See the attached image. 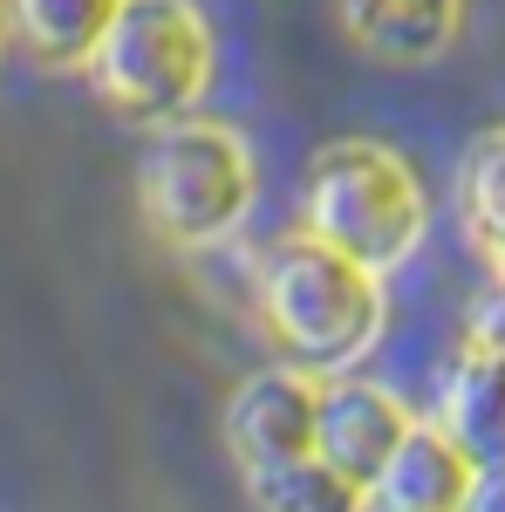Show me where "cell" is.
Instances as JSON below:
<instances>
[{
	"instance_id": "6da1fadb",
	"label": "cell",
	"mask_w": 505,
	"mask_h": 512,
	"mask_svg": "<svg viewBox=\"0 0 505 512\" xmlns=\"http://www.w3.org/2000/svg\"><path fill=\"white\" fill-rule=\"evenodd\" d=\"M260 328L287 369L342 376L383 335V274L335 253L328 239H287L260 267Z\"/></svg>"
},
{
	"instance_id": "7a4b0ae2",
	"label": "cell",
	"mask_w": 505,
	"mask_h": 512,
	"mask_svg": "<svg viewBox=\"0 0 505 512\" xmlns=\"http://www.w3.org/2000/svg\"><path fill=\"white\" fill-rule=\"evenodd\" d=\"M301 233L328 239L335 253H349L376 274H396L403 260H417L430 233V198L417 171L376 137H342L308 164L301 185Z\"/></svg>"
},
{
	"instance_id": "3957f363",
	"label": "cell",
	"mask_w": 505,
	"mask_h": 512,
	"mask_svg": "<svg viewBox=\"0 0 505 512\" xmlns=\"http://www.w3.org/2000/svg\"><path fill=\"white\" fill-rule=\"evenodd\" d=\"M96 96L123 123L164 130L212 89V28L192 0H123L103 48L89 55Z\"/></svg>"
},
{
	"instance_id": "277c9868",
	"label": "cell",
	"mask_w": 505,
	"mask_h": 512,
	"mask_svg": "<svg viewBox=\"0 0 505 512\" xmlns=\"http://www.w3.org/2000/svg\"><path fill=\"white\" fill-rule=\"evenodd\" d=\"M260 171L246 137L226 123H164L144 171H137V205L151 219V233L178 253H205L219 239H233L253 212Z\"/></svg>"
},
{
	"instance_id": "5b68a950",
	"label": "cell",
	"mask_w": 505,
	"mask_h": 512,
	"mask_svg": "<svg viewBox=\"0 0 505 512\" xmlns=\"http://www.w3.org/2000/svg\"><path fill=\"white\" fill-rule=\"evenodd\" d=\"M417 431V417L376 383H321V410H314V451L335 465L342 478H355L362 492L389 472V458L403 451V437Z\"/></svg>"
},
{
	"instance_id": "8992f818",
	"label": "cell",
	"mask_w": 505,
	"mask_h": 512,
	"mask_svg": "<svg viewBox=\"0 0 505 512\" xmlns=\"http://www.w3.org/2000/svg\"><path fill=\"white\" fill-rule=\"evenodd\" d=\"M314 410H321V376L260 369L226 403V444L246 472L273 465V458H301V451H314Z\"/></svg>"
},
{
	"instance_id": "52a82bcc",
	"label": "cell",
	"mask_w": 505,
	"mask_h": 512,
	"mask_svg": "<svg viewBox=\"0 0 505 512\" xmlns=\"http://www.w3.org/2000/svg\"><path fill=\"white\" fill-rule=\"evenodd\" d=\"M478 465L444 424H417L403 437V451L389 458V472L369 485V512H465Z\"/></svg>"
},
{
	"instance_id": "ba28073f",
	"label": "cell",
	"mask_w": 505,
	"mask_h": 512,
	"mask_svg": "<svg viewBox=\"0 0 505 512\" xmlns=\"http://www.w3.org/2000/svg\"><path fill=\"white\" fill-rule=\"evenodd\" d=\"M465 21V0H342V28L376 62H437Z\"/></svg>"
},
{
	"instance_id": "9c48e42d",
	"label": "cell",
	"mask_w": 505,
	"mask_h": 512,
	"mask_svg": "<svg viewBox=\"0 0 505 512\" xmlns=\"http://www.w3.org/2000/svg\"><path fill=\"white\" fill-rule=\"evenodd\" d=\"M430 424H444V431L458 437L478 472L505 465V355H492V349L458 355V369L437 390V417Z\"/></svg>"
},
{
	"instance_id": "30bf717a",
	"label": "cell",
	"mask_w": 505,
	"mask_h": 512,
	"mask_svg": "<svg viewBox=\"0 0 505 512\" xmlns=\"http://www.w3.org/2000/svg\"><path fill=\"white\" fill-rule=\"evenodd\" d=\"M0 7L14 48L35 55L41 69H89L110 21L123 14V0H0Z\"/></svg>"
},
{
	"instance_id": "8fae6325",
	"label": "cell",
	"mask_w": 505,
	"mask_h": 512,
	"mask_svg": "<svg viewBox=\"0 0 505 512\" xmlns=\"http://www.w3.org/2000/svg\"><path fill=\"white\" fill-rule=\"evenodd\" d=\"M246 485H253V506L260 512H369V492L355 478H342L321 451L253 465Z\"/></svg>"
},
{
	"instance_id": "7c38bea8",
	"label": "cell",
	"mask_w": 505,
	"mask_h": 512,
	"mask_svg": "<svg viewBox=\"0 0 505 512\" xmlns=\"http://www.w3.org/2000/svg\"><path fill=\"white\" fill-rule=\"evenodd\" d=\"M458 219L485 260L505 246V123L471 137L465 164H458Z\"/></svg>"
},
{
	"instance_id": "4fadbf2b",
	"label": "cell",
	"mask_w": 505,
	"mask_h": 512,
	"mask_svg": "<svg viewBox=\"0 0 505 512\" xmlns=\"http://www.w3.org/2000/svg\"><path fill=\"white\" fill-rule=\"evenodd\" d=\"M465 349H492V355H505V280H499V274H492V287L471 301Z\"/></svg>"
},
{
	"instance_id": "5bb4252c",
	"label": "cell",
	"mask_w": 505,
	"mask_h": 512,
	"mask_svg": "<svg viewBox=\"0 0 505 512\" xmlns=\"http://www.w3.org/2000/svg\"><path fill=\"white\" fill-rule=\"evenodd\" d=\"M465 512H505V465H485V472H478Z\"/></svg>"
},
{
	"instance_id": "9a60e30c",
	"label": "cell",
	"mask_w": 505,
	"mask_h": 512,
	"mask_svg": "<svg viewBox=\"0 0 505 512\" xmlns=\"http://www.w3.org/2000/svg\"><path fill=\"white\" fill-rule=\"evenodd\" d=\"M7 41H14V35H7V7H0V55H7Z\"/></svg>"
},
{
	"instance_id": "2e32d148",
	"label": "cell",
	"mask_w": 505,
	"mask_h": 512,
	"mask_svg": "<svg viewBox=\"0 0 505 512\" xmlns=\"http://www.w3.org/2000/svg\"><path fill=\"white\" fill-rule=\"evenodd\" d=\"M492 274H499V280H505V246H499V253H492Z\"/></svg>"
}]
</instances>
